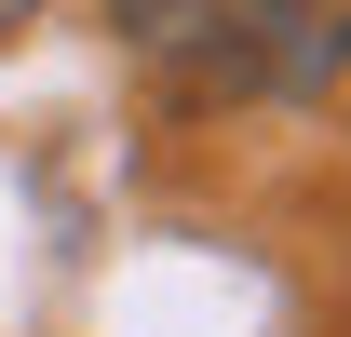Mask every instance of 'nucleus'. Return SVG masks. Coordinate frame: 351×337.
<instances>
[{"label": "nucleus", "instance_id": "1", "mask_svg": "<svg viewBox=\"0 0 351 337\" xmlns=\"http://www.w3.org/2000/svg\"><path fill=\"white\" fill-rule=\"evenodd\" d=\"M108 27L189 95H311L351 54L324 0H108Z\"/></svg>", "mask_w": 351, "mask_h": 337}, {"label": "nucleus", "instance_id": "2", "mask_svg": "<svg viewBox=\"0 0 351 337\" xmlns=\"http://www.w3.org/2000/svg\"><path fill=\"white\" fill-rule=\"evenodd\" d=\"M27 14H41V0H0V41H14V27H27Z\"/></svg>", "mask_w": 351, "mask_h": 337}]
</instances>
